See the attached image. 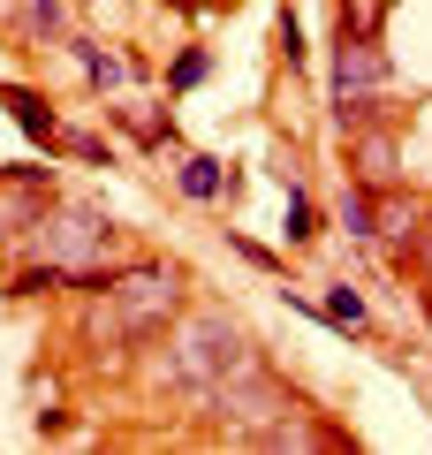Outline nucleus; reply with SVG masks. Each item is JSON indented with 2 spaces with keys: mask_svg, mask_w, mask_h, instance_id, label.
Masks as SVG:
<instances>
[{
  "mask_svg": "<svg viewBox=\"0 0 432 455\" xmlns=\"http://www.w3.org/2000/svg\"><path fill=\"white\" fill-rule=\"evenodd\" d=\"M273 46H281V61H288V68H304V61H311V46H304V23L288 16V8H281V23H273Z\"/></svg>",
  "mask_w": 432,
  "mask_h": 455,
  "instance_id": "13",
  "label": "nucleus"
},
{
  "mask_svg": "<svg viewBox=\"0 0 432 455\" xmlns=\"http://www.w3.org/2000/svg\"><path fill=\"white\" fill-rule=\"evenodd\" d=\"M175 190L190 197V205H220V197H236V167L212 160V152H182L175 160Z\"/></svg>",
  "mask_w": 432,
  "mask_h": 455,
  "instance_id": "6",
  "label": "nucleus"
},
{
  "mask_svg": "<svg viewBox=\"0 0 432 455\" xmlns=\"http://www.w3.org/2000/svg\"><path fill=\"white\" fill-rule=\"evenodd\" d=\"M16 228H23V220H16V205H8V190H0V251H8V235H16Z\"/></svg>",
  "mask_w": 432,
  "mask_h": 455,
  "instance_id": "16",
  "label": "nucleus"
},
{
  "mask_svg": "<svg viewBox=\"0 0 432 455\" xmlns=\"http://www.w3.org/2000/svg\"><path fill=\"white\" fill-rule=\"evenodd\" d=\"M31 243H38V259L68 266V281H76V274H107V266H114L122 228H114L99 205H46L31 220Z\"/></svg>",
  "mask_w": 432,
  "mask_h": 455,
  "instance_id": "3",
  "label": "nucleus"
},
{
  "mask_svg": "<svg viewBox=\"0 0 432 455\" xmlns=\"http://www.w3.org/2000/svg\"><path fill=\"white\" fill-rule=\"evenodd\" d=\"M0 99H8V114H16V130L31 137V145H46V152H61V122H53V107L31 92V84H0Z\"/></svg>",
  "mask_w": 432,
  "mask_h": 455,
  "instance_id": "7",
  "label": "nucleus"
},
{
  "mask_svg": "<svg viewBox=\"0 0 432 455\" xmlns=\"http://www.w3.org/2000/svg\"><path fill=\"white\" fill-rule=\"evenodd\" d=\"M319 243V205L304 197V182H288V205H281V251H311Z\"/></svg>",
  "mask_w": 432,
  "mask_h": 455,
  "instance_id": "11",
  "label": "nucleus"
},
{
  "mask_svg": "<svg viewBox=\"0 0 432 455\" xmlns=\"http://www.w3.org/2000/svg\"><path fill=\"white\" fill-rule=\"evenodd\" d=\"M16 23H23V38H31V46H68V8L61 0H16Z\"/></svg>",
  "mask_w": 432,
  "mask_h": 455,
  "instance_id": "8",
  "label": "nucleus"
},
{
  "mask_svg": "<svg viewBox=\"0 0 432 455\" xmlns=\"http://www.w3.org/2000/svg\"><path fill=\"white\" fill-rule=\"evenodd\" d=\"M258 341L243 334L228 311H190V319H175V334H167V387L197 395L205 403L212 387H228V379L258 372Z\"/></svg>",
  "mask_w": 432,
  "mask_h": 455,
  "instance_id": "1",
  "label": "nucleus"
},
{
  "mask_svg": "<svg viewBox=\"0 0 432 455\" xmlns=\"http://www.w3.org/2000/svg\"><path fill=\"white\" fill-rule=\"evenodd\" d=\"M205 76H212V53L205 46H182L175 61H167V92H197Z\"/></svg>",
  "mask_w": 432,
  "mask_h": 455,
  "instance_id": "12",
  "label": "nucleus"
},
{
  "mask_svg": "<svg viewBox=\"0 0 432 455\" xmlns=\"http://www.w3.org/2000/svg\"><path fill=\"white\" fill-rule=\"evenodd\" d=\"M228 251H243L251 266H266V274H281V251H266L258 235H243V228H228Z\"/></svg>",
  "mask_w": 432,
  "mask_h": 455,
  "instance_id": "14",
  "label": "nucleus"
},
{
  "mask_svg": "<svg viewBox=\"0 0 432 455\" xmlns=\"http://www.w3.org/2000/svg\"><path fill=\"white\" fill-rule=\"evenodd\" d=\"M68 53H76V68H84L92 92H122V84H129V61H122V53H107L99 38H68Z\"/></svg>",
  "mask_w": 432,
  "mask_h": 455,
  "instance_id": "9",
  "label": "nucleus"
},
{
  "mask_svg": "<svg viewBox=\"0 0 432 455\" xmlns=\"http://www.w3.org/2000/svg\"><path fill=\"white\" fill-rule=\"evenodd\" d=\"M319 319H326V326H341V334H364V326H372V304H364V289H349V281H326Z\"/></svg>",
  "mask_w": 432,
  "mask_h": 455,
  "instance_id": "10",
  "label": "nucleus"
},
{
  "mask_svg": "<svg viewBox=\"0 0 432 455\" xmlns=\"http://www.w3.org/2000/svg\"><path fill=\"white\" fill-rule=\"evenodd\" d=\"M167 319H175V274H160V266L114 274L107 289H99V304H92V334L114 341V349H137V341H152Z\"/></svg>",
  "mask_w": 432,
  "mask_h": 455,
  "instance_id": "2",
  "label": "nucleus"
},
{
  "mask_svg": "<svg viewBox=\"0 0 432 455\" xmlns=\"http://www.w3.org/2000/svg\"><path fill=\"white\" fill-rule=\"evenodd\" d=\"M61 152H68V160H92V167H99V160H114V152L99 145L92 130H68V137H61Z\"/></svg>",
  "mask_w": 432,
  "mask_h": 455,
  "instance_id": "15",
  "label": "nucleus"
},
{
  "mask_svg": "<svg viewBox=\"0 0 432 455\" xmlns=\"http://www.w3.org/2000/svg\"><path fill=\"white\" fill-rule=\"evenodd\" d=\"M380 92H387V53H380V38H372V31H341V38H334V114L356 130V122L380 107Z\"/></svg>",
  "mask_w": 432,
  "mask_h": 455,
  "instance_id": "5",
  "label": "nucleus"
},
{
  "mask_svg": "<svg viewBox=\"0 0 432 455\" xmlns=\"http://www.w3.org/2000/svg\"><path fill=\"white\" fill-rule=\"evenodd\" d=\"M205 410H212V418H220L236 440H266L273 425L296 418L304 403H296V387H281V379L258 364V372H243V379H228V387H212V395H205Z\"/></svg>",
  "mask_w": 432,
  "mask_h": 455,
  "instance_id": "4",
  "label": "nucleus"
}]
</instances>
